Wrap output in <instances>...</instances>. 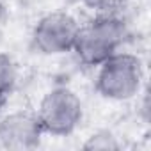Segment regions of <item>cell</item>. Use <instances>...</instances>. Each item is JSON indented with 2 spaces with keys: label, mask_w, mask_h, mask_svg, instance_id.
I'll list each match as a JSON object with an SVG mask.
<instances>
[{
  "label": "cell",
  "mask_w": 151,
  "mask_h": 151,
  "mask_svg": "<svg viewBox=\"0 0 151 151\" xmlns=\"http://www.w3.org/2000/svg\"><path fill=\"white\" fill-rule=\"evenodd\" d=\"M132 39V25L124 13L89 14L82 22L73 55L86 68H96L114 53L126 50Z\"/></svg>",
  "instance_id": "6da1fadb"
},
{
  "label": "cell",
  "mask_w": 151,
  "mask_h": 151,
  "mask_svg": "<svg viewBox=\"0 0 151 151\" xmlns=\"http://www.w3.org/2000/svg\"><path fill=\"white\" fill-rule=\"evenodd\" d=\"M124 144L123 140L112 132V130H96L93 132L86 142L82 144L84 149H101V151H112V149H121Z\"/></svg>",
  "instance_id": "52a82bcc"
},
{
  "label": "cell",
  "mask_w": 151,
  "mask_h": 151,
  "mask_svg": "<svg viewBox=\"0 0 151 151\" xmlns=\"http://www.w3.org/2000/svg\"><path fill=\"white\" fill-rule=\"evenodd\" d=\"M45 137L64 139L77 133L86 117L82 96L69 86L50 87L34 109Z\"/></svg>",
  "instance_id": "3957f363"
},
{
  "label": "cell",
  "mask_w": 151,
  "mask_h": 151,
  "mask_svg": "<svg viewBox=\"0 0 151 151\" xmlns=\"http://www.w3.org/2000/svg\"><path fill=\"white\" fill-rule=\"evenodd\" d=\"M82 20L66 9L48 11L30 29V48L41 57H62L73 52Z\"/></svg>",
  "instance_id": "277c9868"
},
{
  "label": "cell",
  "mask_w": 151,
  "mask_h": 151,
  "mask_svg": "<svg viewBox=\"0 0 151 151\" xmlns=\"http://www.w3.org/2000/svg\"><path fill=\"white\" fill-rule=\"evenodd\" d=\"M45 133L34 110L16 109L0 114V149L27 151L41 146Z\"/></svg>",
  "instance_id": "5b68a950"
},
{
  "label": "cell",
  "mask_w": 151,
  "mask_h": 151,
  "mask_svg": "<svg viewBox=\"0 0 151 151\" xmlns=\"http://www.w3.org/2000/svg\"><path fill=\"white\" fill-rule=\"evenodd\" d=\"M89 14H103V13H124L130 0H77Z\"/></svg>",
  "instance_id": "ba28073f"
},
{
  "label": "cell",
  "mask_w": 151,
  "mask_h": 151,
  "mask_svg": "<svg viewBox=\"0 0 151 151\" xmlns=\"http://www.w3.org/2000/svg\"><path fill=\"white\" fill-rule=\"evenodd\" d=\"M144 89L146 64L139 53L121 50L94 68V91L105 101H133Z\"/></svg>",
  "instance_id": "7a4b0ae2"
},
{
  "label": "cell",
  "mask_w": 151,
  "mask_h": 151,
  "mask_svg": "<svg viewBox=\"0 0 151 151\" xmlns=\"http://www.w3.org/2000/svg\"><path fill=\"white\" fill-rule=\"evenodd\" d=\"M20 80V68L9 52L0 50V107L14 93Z\"/></svg>",
  "instance_id": "8992f818"
}]
</instances>
